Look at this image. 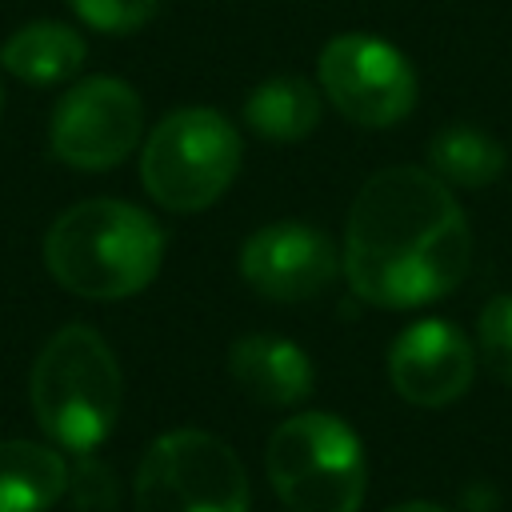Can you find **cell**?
<instances>
[{"label": "cell", "mask_w": 512, "mask_h": 512, "mask_svg": "<svg viewBox=\"0 0 512 512\" xmlns=\"http://www.w3.org/2000/svg\"><path fill=\"white\" fill-rule=\"evenodd\" d=\"M88 44L60 20H32L0 44V64L24 84H60L80 72Z\"/></svg>", "instance_id": "cell-12"}, {"label": "cell", "mask_w": 512, "mask_h": 512, "mask_svg": "<svg viewBox=\"0 0 512 512\" xmlns=\"http://www.w3.org/2000/svg\"><path fill=\"white\" fill-rule=\"evenodd\" d=\"M320 92L360 128H392L416 108V72L400 48L368 32H340L316 60Z\"/></svg>", "instance_id": "cell-7"}, {"label": "cell", "mask_w": 512, "mask_h": 512, "mask_svg": "<svg viewBox=\"0 0 512 512\" xmlns=\"http://www.w3.org/2000/svg\"><path fill=\"white\" fill-rule=\"evenodd\" d=\"M388 512H448V508H440L432 500H404V504H392Z\"/></svg>", "instance_id": "cell-19"}, {"label": "cell", "mask_w": 512, "mask_h": 512, "mask_svg": "<svg viewBox=\"0 0 512 512\" xmlns=\"http://www.w3.org/2000/svg\"><path fill=\"white\" fill-rule=\"evenodd\" d=\"M228 372L236 388L264 408H292L316 388V368L308 352L272 332L240 336L228 348Z\"/></svg>", "instance_id": "cell-11"}, {"label": "cell", "mask_w": 512, "mask_h": 512, "mask_svg": "<svg viewBox=\"0 0 512 512\" xmlns=\"http://www.w3.org/2000/svg\"><path fill=\"white\" fill-rule=\"evenodd\" d=\"M136 512H248V472L232 444L204 428H172L148 444L132 480Z\"/></svg>", "instance_id": "cell-6"}, {"label": "cell", "mask_w": 512, "mask_h": 512, "mask_svg": "<svg viewBox=\"0 0 512 512\" xmlns=\"http://www.w3.org/2000/svg\"><path fill=\"white\" fill-rule=\"evenodd\" d=\"M68 4L88 28L108 36H128L144 28L160 8V0H68Z\"/></svg>", "instance_id": "cell-17"}, {"label": "cell", "mask_w": 512, "mask_h": 512, "mask_svg": "<svg viewBox=\"0 0 512 512\" xmlns=\"http://www.w3.org/2000/svg\"><path fill=\"white\" fill-rule=\"evenodd\" d=\"M340 268L372 308L432 304L472 268L468 216L432 168H380L348 208Z\"/></svg>", "instance_id": "cell-1"}, {"label": "cell", "mask_w": 512, "mask_h": 512, "mask_svg": "<svg viewBox=\"0 0 512 512\" xmlns=\"http://www.w3.org/2000/svg\"><path fill=\"white\" fill-rule=\"evenodd\" d=\"M0 108H4V88H0Z\"/></svg>", "instance_id": "cell-20"}, {"label": "cell", "mask_w": 512, "mask_h": 512, "mask_svg": "<svg viewBox=\"0 0 512 512\" xmlns=\"http://www.w3.org/2000/svg\"><path fill=\"white\" fill-rule=\"evenodd\" d=\"M472 376H476L472 340L440 316L408 324L388 348V380L396 396L416 408L456 404L472 388Z\"/></svg>", "instance_id": "cell-10"}, {"label": "cell", "mask_w": 512, "mask_h": 512, "mask_svg": "<svg viewBox=\"0 0 512 512\" xmlns=\"http://www.w3.org/2000/svg\"><path fill=\"white\" fill-rule=\"evenodd\" d=\"M68 492V464L36 440H0V512H48Z\"/></svg>", "instance_id": "cell-13"}, {"label": "cell", "mask_w": 512, "mask_h": 512, "mask_svg": "<svg viewBox=\"0 0 512 512\" xmlns=\"http://www.w3.org/2000/svg\"><path fill=\"white\" fill-rule=\"evenodd\" d=\"M72 512H116V476L108 472L104 460L84 452L76 468H68V492Z\"/></svg>", "instance_id": "cell-18"}, {"label": "cell", "mask_w": 512, "mask_h": 512, "mask_svg": "<svg viewBox=\"0 0 512 512\" xmlns=\"http://www.w3.org/2000/svg\"><path fill=\"white\" fill-rule=\"evenodd\" d=\"M164 260L160 224L112 196L64 208L44 236V264L60 288L84 300H124L144 292Z\"/></svg>", "instance_id": "cell-2"}, {"label": "cell", "mask_w": 512, "mask_h": 512, "mask_svg": "<svg viewBox=\"0 0 512 512\" xmlns=\"http://www.w3.org/2000/svg\"><path fill=\"white\" fill-rule=\"evenodd\" d=\"M244 124L272 144H296L320 124V92L300 76H272L244 100Z\"/></svg>", "instance_id": "cell-14"}, {"label": "cell", "mask_w": 512, "mask_h": 512, "mask_svg": "<svg viewBox=\"0 0 512 512\" xmlns=\"http://www.w3.org/2000/svg\"><path fill=\"white\" fill-rule=\"evenodd\" d=\"M504 148L476 124H448L428 144V164L444 184L456 188H484L504 172Z\"/></svg>", "instance_id": "cell-15"}, {"label": "cell", "mask_w": 512, "mask_h": 512, "mask_svg": "<svg viewBox=\"0 0 512 512\" xmlns=\"http://www.w3.org/2000/svg\"><path fill=\"white\" fill-rule=\"evenodd\" d=\"M340 252L328 232L304 220H272L256 228L240 248L244 284L276 304H300L328 292L340 276Z\"/></svg>", "instance_id": "cell-9"}, {"label": "cell", "mask_w": 512, "mask_h": 512, "mask_svg": "<svg viewBox=\"0 0 512 512\" xmlns=\"http://www.w3.org/2000/svg\"><path fill=\"white\" fill-rule=\"evenodd\" d=\"M240 156V132L216 108H176L144 140L140 184L168 212H200L228 192Z\"/></svg>", "instance_id": "cell-5"}, {"label": "cell", "mask_w": 512, "mask_h": 512, "mask_svg": "<svg viewBox=\"0 0 512 512\" xmlns=\"http://www.w3.org/2000/svg\"><path fill=\"white\" fill-rule=\"evenodd\" d=\"M36 424L84 456L108 440L124 400V376L108 340L88 324H64L36 356L28 380Z\"/></svg>", "instance_id": "cell-3"}, {"label": "cell", "mask_w": 512, "mask_h": 512, "mask_svg": "<svg viewBox=\"0 0 512 512\" xmlns=\"http://www.w3.org/2000/svg\"><path fill=\"white\" fill-rule=\"evenodd\" d=\"M476 352L480 364L500 380L512 384V292H496L476 320Z\"/></svg>", "instance_id": "cell-16"}, {"label": "cell", "mask_w": 512, "mask_h": 512, "mask_svg": "<svg viewBox=\"0 0 512 512\" xmlns=\"http://www.w3.org/2000/svg\"><path fill=\"white\" fill-rule=\"evenodd\" d=\"M144 104L132 84L116 76H88L72 84L48 120V148L60 164L80 172H108L140 144Z\"/></svg>", "instance_id": "cell-8"}, {"label": "cell", "mask_w": 512, "mask_h": 512, "mask_svg": "<svg viewBox=\"0 0 512 512\" xmlns=\"http://www.w3.org/2000/svg\"><path fill=\"white\" fill-rule=\"evenodd\" d=\"M264 472L288 512H360L368 488L360 436L332 412H296L276 424Z\"/></svg>", "instance_id": "cell-4"}]
</instances>
